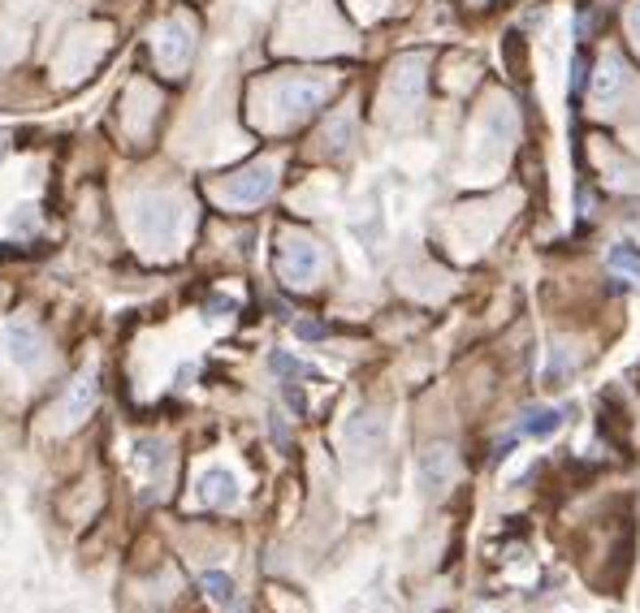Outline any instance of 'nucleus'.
Masks as SVG:
<instances>
[{
    "mask_svg": "<svg viewBox=\"0 0 640 613\" xmlns=\"http://www.w3.org/2000/svg\"><path fill=\"white\" fill-rule=\"evenodd\" d=\"M200 587L208 592V601H212V605H221V609H234V579H230L225 570H203V575H200Z\"/></svg>",
    "mask_w": 640,
    "mask_h": 613,
    "instance_id": "14",
    "label": "nucleus"
},
{
    "mask_svg": "<svg viewBox=\"0 0 640 613\" xmlns=\"http://www.w3.org/2000/svg\"><path fill=\"white\" fill-rule=\"evenodd\" d=\"M381 436H385V423L376 420V415H355V420L346 423V441H351L355 450H360V445H364V450H376Z\"/></svg>",
    "mask_w": 640,
    "mask_h": 613,
    "instance_id": "13",
    "label": "nucleus"
},
{
    "mask_svg": "<svg viewBox=\"0 0 640 613\" xmlns=\"http://www.w3.org/2000/svg\"><path fill=\"white\" fill-rule=\"evenodd\" d=\"M135 229L147 238V242H169L173 229H178V203L173 194L161 191H143L135 199Z\"/></svg>",
    "mask_w": 640,
    "mask_h": 613,
    "instance_id": "1",
    "label": "nucleus"
},
{
    "mask_svg": "<svg viewBox=\"0 0 640 613\" xmlns=\"http://www.w3.org/2000/svg\"><path fill=\"white\" fill-rule=\"evenodd\" d=\"M584 69H589V65H584V57H575V61H572V91H580V87H584Z\"/></svg>",
    "mask_w": 640,
    "mask_h": 613,
    "instance_id": "22",
    "label": "nucleus"
},
{
    "mask_svg": "<svg viewBox=\"0 0 640 613\" xmlns=\"http://www.w3.org/2000/svg\"><path fill=\"white\" fill-rule=\"evenodd\" d=\"M610 268H619V272H628L632 281H640V255L632 247H614V251H610Z\"/></svg>",
    "mask_w": 640,
    "mask_h": 613,
    "instance_id": "17",
    "label": "nucleus"
},
{
    "mask_svg": "<svg viewBox=\"0 0 640 613\" xmlns=\"http://www.w3.org/2000/svg\"><path fill=\"white\" fill-rule=\"evenodd\" d=\"M628 31H632V39L640 43V0L632 4V13H628Z\"/></svg>",
    "mask_w": 640,
    "mask_h": 613,
    "instance_id": "23",
    "label": "nucleus"
},
{
    "mask_svg": "<svg viewBox=\"0 0 640 613\" xmlns=\"http://www.w3.org/2000/svg\"><path fill=\"white\" fill-rule=\"evenodd\" d=\"M295 333H299L304 342H320V337H325L329 328H325L320 320H299V324H295Z\"/></svg>",
    "mask_w": 640,
    "mask_h": 613,
    "instance_id": "19",
    "label": "nucleus"
},
{
    "mask_svg": "<svg viewBox=\"0 0 640 613\" xmlns=\"http://www.w3.org/2000/svg\"><path fill=\"white\" fill-rule=\"evenodd\" d=\"M558 428H563V411H549V406H533V411H524V420H519V432H524V436H537V441L554 436Z\"/></svg>",
    "mask_w": 640,
    "mask_h": 613,
    "instance_id": "12",
    "label": "nucleus"
},
{
    "mask_svg": "<svg viewBox=\"0 0 640 613\" xmlns=\"http://www.w3.org/2000/svg\"><path fill=\"white\" fill-rule=\"evenodd\" d=\"M0 346H4V358L22 372H31L43 363V333L27 320H9L0 328Z\"/></svg>",
    "mask_w": 640,
    "mask_h": 613,
    "instance_id": "2",
    "label": "nucleus"
},
{
    "mask_svg": "<svg viewBox=\"0 0 640 613\" xmlns=\"http://www.w3.org/2000/svg\"><path fill=\"white\" fill-rule=\"evenodd\" d=\"M156 48H161V61L169 65V69H182V65L191 61V31H186V22H169L165 31H161V39H156Z\"/></svg>",
    "mask_w": 640,
    "mask_h": 613,
    "instance_id": "9",
    "label": "nucleus"
},
{
    "mask_svg": "<svg viewBox=\"0 0 640 613\" xmlns=\"http://www.w3.org/2000/svg\"><path fill=\"white\" fill-rule=\"evenodd\" d=\"M320 272V247L307 242V238H295L281 247V277L290 286H312V277Z\"/></svg>",
    "mask_w": 640,
    "mask_h": 613,
    "instance_id": "4",
    "label": "nucleus"
},
{
    "mask_svg": "<svg viewBox=\"0 0 640 613\" xmlns=\"http://www.w3.org/2000/svg\"><path fill=\"white\" fill-rule=\"evenodd\" d=\"M420 87H424L420 69H411V65H407L403 74L394 78V99H399V104H415V99H420Z\"/></svg>",
    "mask_w": 640,
    "mask_h": 613,
    "instance_id": "16",
    "label": "nucleus"
},
{
    "mask_svg": "<svg viewBox=\"0 0 640 613\" xmlns=\"http://www.w3.org/2000/svg\"><path fill=\"white\" fill-rule=\"evenodd\" d=\"M135 467H138V471H147L152 480H165L169 445L161 441V436H143V441H135Z\"/></svg>",
    "mask_w": 640,
    "mask_h": 613,
    "instance_id": "10",
    "label": "nucleus"
},
{
    "mask_svg": "<svg viewBox=\"0 0 640 613\" xmlns=\"http://www.w3.org/2000/svg\"><path fill=\"white\" fill-rule=\"evenodd\" d=\"M9 225L18 229V233H27V229L35 225V216H31V208H18V212H13V221H9Z\"/></svg>",
    "mask_w": 640,
    "mask_h": 613,
    "instance_id": "21",
    "label": "nucleus"
},
{
    "mask_svg": "<svg viewBox=\"0 0 640 613\" xmlns=\"http://www.w3.org/2000/svg\"><path fill=\"white\" fill-rule=\"evenodd\" d=\"M200 501L203 506H212V510H230L238 501V480L234 471H225V467H208L200 475Z\"/></svg>",
    "mask_w": 640,
    "mask_h": 613,
    "instance_id": "6",
    "label": "nucleus"
},
{
    "mask_svg": "<svg viewBox=\"0 0 640 613\" xmlns=\"http://www.w3.org/2000/svg\"><path fill=\"white\" fill-rule=\"evenodd\" d=\"M273 191H277V169L273 164H251V169L234 173L230 186H225L230 203H265Z\"/></svg>",
    "mask_w": 640,
    "mask_h": 613,
    "instance_id": "3",
    "label": "nucleus"
},
{
    "mask_svg": "<svg viewBox=\"0 0 640 613\" xmlns=\"http://www.w3.org/2000/svg\"><path fill=\"white\" fill-rule=\"evenodd\" d=\"M329 138H334V147H346V143H351V122L342 117V122H337V126L329 130Z\"/></svg>",
    "mask_w": 640,
    "mask_h": 613,
    "instance_id": "20",
    "label": "nucleus"
},
{
    "mask_svg": "<svg viewBox=\"0 0 640 613\" xmlns=\"http://www.w3.org/2000/svg\"><path fill=\"white\" fill-rule=\"evenodd\" d=\"M628 87V69H623V61L619 57H606V61L597 65V83H593V96L602 99V104H610V99H619V91Z\"/></svg>",
    "mask_w": 640,
    "mask_h": 613,
    "instance_id": "11",
    "label": "nucleus"
},
{
    "mask_svg": "<svg viewBox=\"0 0 640 613\" xmlns=\"http://www.w3.org/2000/svg\"><path fill=\"white\" fill-rule=\"evenodd\" d=\"M96 397H100V385H96V372H83L74 385H69L66 402H61V423H83L91 415V406H96Z\"/></svg>",
    "mask_w": 640,
    "mask_h": 613,
    "instance_id": "8",
    "label": "nucleus"
},
{
    "mask_svg": "<svg viewBox=\"0 0 640 613\" xmlns=\"http://www.w3.org/2000/svg\"><path fill=\"white\" fill-rule=\"evenodd\" d=\"M485 130H489V138H502V147H506V143L515 138V113H510V104H498V108L489 113Z\"/></svg>",
    "mask_w": 640,
    "mask_h": 613,
    "instance_id": "15",
    "label": "nucleus"
},
{
    "mask_svg": "<svg viewBox=\"0 0 640 613\" xmlns=\"http://www.w3.org/2000/svg\"><path fill=\"white\" fill-rule=\"evenodd\" d=\"M325 96H329L325 83H281V87H277V104H281V113H290V117H304L312 108H320Z\"/></svg>",
    "mask_w": 640,
    "mask_h": 613,
    "instance_id": "7",
    "label": "nucleus"
},
{
    "mask_svg": "<svg viewBox=\"0 0 640 613\" xmlns=\"http://www.w3.org/2000/svg\"><path fill=\"white\" fill-rule=\"evenodd\" d=\"M454 471H459V462H454V450L450 445H429V450L420 453V484L424 492H446L450 480H454Z\"/></svg>",
    "mask_w": 640,
    "mask_h": 613,
    "instance_id": "5",
    "label": "nucleus"
},
{
    "mask_svg": "<svg viewBox=\"0 0 640 613\" xmlns=\"http://www.w3.org/2000/svg\"><path fill=\"white\" fill-rule=\"evenodd\" d=\"M269 367H273V372H281V376H316V372H312V367H304V363H299V358L281 355V350H277V355L269 358Z\"/></svg>",
    "mask_w": 640,
    "mask_h": 613,
    "instance_id": "18",
    "label": "nucleus"
},
{
    "mask_svg": "<svg viewBox=\"0 0 640 613\" xmlns=\"http://www.w3.org/2000/svg\"><path fill=\"white\" fill-rule=\"evenodd\" d=\"M4 152H9V138H4V134H0V161H4Z\"/></svg>",
    "mask_w": 640,
    "mask_h": 613,
    "instance_id": "24",
    "label": "nucleus"
}]
</instances>
